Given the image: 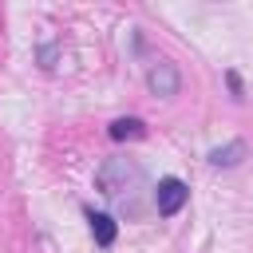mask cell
Wrapping results in <instances>:
<instances>
[{"instance_id": "8992f818", "label": "cell", "mask_w": 253, "mask_h": 253, "mask_svg": "<svg viewBox=\"0 0 253 253\" xmlns=\"http://www.w3.org/2000/svg\"><path fill=\"white\" fill-rule=\"evenodd\" d=\"M107 134H111L115 142H126V138H142V134H146V123H142V119H115V123L107 126Z\"/></svg>"}, {"instance_id": "6da1fadb", "label": "cell", "mask_w": 253, "mask_h": 253, "mask_svg": "<svg viewBox=\"0 0 253 253\" xmlns=\"http://www.w3.org/2000/svg\"><path fill=\"white\" fill-rule=\"evenodd\" d=\"M138 186H142V166H138L134 158H107V162L95 170V190H99L103 198H111V202H123V206H126V198H130Z\"/></svg>"}, {"instance_id": "277c9868", "label": "cell", "mask_w": 253, "mask_h": 253, "mask_svg": "<svg viewBox=\"0 0 253 253\" xmlns=\"http://www.w3.org/2000/svg\"><path fill=\"white\" fill-rule=\"evenodd\" d=\"M245 154H249V146H245L241 138H233V142H225V146H213L206 158H210V166H217V170H229V166H237Z\"/></svg>"}, {"instance_id": "5b68a950", "label": "cell", "mask_w": 253, "mask_h": 253, "mask_svg": "<svg viewBox=\"0 0 253 253\" xmlns=\"http://www.w3.org/2000/svg\"><path fill=\"white\" fill-rule=\"evenodd\" d=\"M87 221H91V237H95L103 249L115 245V233H119V229H115V217H111V213H95V210H87Z\"/></svg>"}, {"instance_id": "3957f363", "label": "cell", "mask_w": 253, "mask_h": 253, "mask_svg": "<svg viewBox=\"0 0 253 253\" xmlns=\"http://www.w3.org/2000/svg\"><path fill=\"white\" fill-rule=\"evenodd\" d=\"M186 198H190V190H186L182 178H162V182L154 186V210H158L162 217H174V213L186 206Z\"/></svg>"}, {"instance_id": "52a82bcc", "label": "cell", "mask_w": 253, "mask_h": 253, "mask_svg": "<svg viewBox=\"0 0 253 253\" xmlns=\"http://www.w3.org/2000/svg\"><path fill=\"white\" fill-rule=\"evenodd\" d=\"M36 59H40L43 71H55V67H59V47H55V43H43V47L36 51Z\"/></svg>"}, {"instance_id": "7a4b0ae2", "label": "cell", "mask_w": 253, "mask_h": 253, "mask_svg": "<svg viewBox=\"0 0 253 253\" xmlns=\"http://www.w3.org/2000/svg\"><path fill=\"white\" fill-rule=\"evenodd\" d=\"M146 87H150V95H158V99H174V95L182 91V71H178L170 59H154V63L146 67Z\"/></svg>"}]
</instances>
